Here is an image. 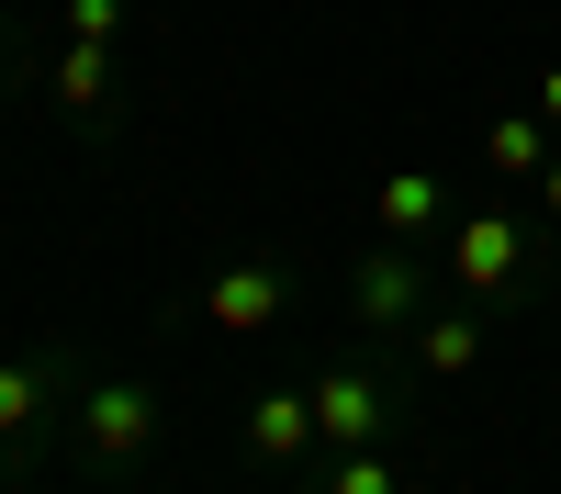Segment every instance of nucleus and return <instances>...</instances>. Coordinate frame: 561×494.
Segmentation results:
<instances>
[{
    "label": "nucleus",
    "instance_id": "f257e3e1",
    "mask_svg": "<svg viewBox=\"0 0 561 494\" xmlns=\"http://www.w3.org/2000/svg\"><path fill=\"white\" fill-rule=\"evenodd\" d=\"M438 269H449V292L460 303H483V314H505V303H528L539 282H550V259H539V237L505 203H472V214H449V248H438Z\"/></svg>",
    "mask_w": 561,
    "mask_h": 494
},
{
    "label": "nucleus",
    "instance_id": "9d476101",
    "mask_svg": "<svg viewBox=\"0 0 561 494\" xmlns=\"http://www.w3.org/2000/svg\"><path fill=\"white\" fill-rule=\"evenodd\" d=\"M45 393H57V359H0V449L45 416Z\"/></svg>",
    "mask_w": 561,
    "mask_h": 494
},
{
    "label": "nucleus",
    "instance_id": "f03ea898",
    "mask_svg": "<svg viewBox=\"0 0 561 494\" xmlns=\"http://www.w3.org/2000/svg\"><path fill=\"white\" fill-rule=\"evenodd\" d=\"M404 416V371L382 359H337V371H314V438L325 449H382Z\"/></svg>",
    "mask_w": 561,
    "mask_h": 494
},
{
    "label": "nucleus",
    "instance_id": "2eb2a0df",
    "mask_svg": "<svg viewBox=\"0 0 561 494\" xmlns=\"http://www.w3.org/2000/svg\"><path fill=\"white\" fill-rule=\"evenodd\" d=\"M539 113H550V124H561V57H550V68H539Z\"/></svg>",
    "mask_w": 561,
    "mask_h": 494
},
{
    "label": "nucleus",
    "instance_id": "7ed1b4c3",
    "mask_svg": "<svg viewBox=\"0 0 561 494\" xmlns=\"http://www.w3.org/2000/svg\"><path fill=\"white\" fill-rule=\"evenodd\" d=\"M427 303H438V282H427V259H415L404 237H382V248L348 269V314H359L370 337H415V314H427Z\"/></svg>",
    "mask_w": 561,
    "mask_h": 494
},
{
    "label": "nucleus",
    "instance_id": "0eeeda50",
    "mask_svg": "<svg viewBox=\"0 0 561 494\" xmlns=\"http://www.w3.org/2000/svg\"><path fill=\"white\" fill-rule=\"evenodd\" d=\"M483 359V303H427L415 314V382H460Z\"/></svg>",
    "mask_w": 561,
    "mask_h": 494
},
{
    "label": "nucleus",
    "instance_id": "20e7f679",
    "mask_svg": "<svg viewBox=\"0 0 561 494\" xmlns=\"http://www.w3.org/2000/svg\"><path fill=\"white\" fill-rule=\"evenodd\" d=\"M147 438H158V393H147V382H90V393H79V461H90V472L147 461Z\"/></svg>",
    "mask_w": 561,
    "mask_h": 494
},
{
    "label": "nucleus",
    "instance_id": "39448f33",
    "mask_svg": "<svg viewBox=\"0 0 561 494\" xmlns=\"http://www.w3.org/2000/svg\"><path fill=\"white\" fill-rule=\"evenodd\" d=\"M203 314H214L225 337H259V326L293 314V269H280V259H225L214 282H203Z\"/></svg>",
    "mask_w": 561,
    "mask_h": 494
},
{
    "label": "nucleus",
    "instance_id": "ddd939ff",
    "mask_svg": "<svg viewBox=\"0 0 561 494\" xmlns=\"http://www.w3.org/2000/svg\"><path fill=\"white\" fill-rule=\"evenodd\" d=\"M57 23H68V45H113L124 34V0H68Z\"/></svg>",
    "mask_w": 561,
    "mask_h": 494
},
{
    "label": "nucleus",
    "instance_id": "9b49d317",
    "mask_svg": "<svg viewBox=\"0 0 561 494\" xmlns=\"http://www.w3.org/2000/svg\"><path fill=\"white\" fill-rule=\"evenodd\" d=\"M314 494H404V461H393V449H325Z\"/></svg>",
    "mask_w": 561,
    "mask_h": 494
},
{
    "label": "nucleus",
    "instance_id": "6e6552de",
    "mask_svg": "<svg viewBox=\"0 0 561 494\" xmlns=\"http://www.w3.org/2000/svg\"><path fill=\"white\" fill-rule=\"evenodd\" d=\"M550 135H561V124H550L539 102H528V113H494V124H483V169H494V180H539V169L561 158Z\"/></svg>",
    "mask_w": 561,
    "mask_h": 494
},
{
    "label": "nucleus",
    "instance_id": "423d86ee",
    "mask_svg": "<svg viewBox=\"0 0 561 494\" xmlns=\"http://www.w3.org/2000/svg\"><path fill=\"white\" fill-rule=\"evenodd\" d=\"M314 382H270L259 404H248V461H270V472H293V461H314Z\"/></svg>",
    "mask_w": 561,
    "mask_h": 494
},
{
    "label": "nucleus",
    "instance_id": "4468645a",
    "mask_svg": "<svg viewBox=\"0 0 561 494\" xmlns=\"http://www.w3.org/2000/svg\"><path fill=\"white\" fill-rule=\"evenodd\" d=\"M528 192H539V214H550V225H561V158H550V169H539V180H528Z\"/></svg>",
    "mask_w": 561,
    "mask_h": 494
},
{
    "label": "nucleus",
    "instance_id": "f8f14e48",
    "mask_svg": "<svg viewBox=\"0 0 561 494\" xmlns=\"http://www.w3.org/2000/svg\"><path fill=\"white\" fill-rule=\"evenodd\" d=\"M57 102L102 124V102H113V45H68V57H57Z\"/></svg>",
    "mask_w": 561,
    "mask_h": 494
},
{
    "label": "nucleus",
    "instance_id": "1a4fd4ad",
    "mask_svg": "<svg viewBox=\"0 0 561 494\" xmlns=\"http://www.w3.org/2000/svg\"><path fill=\"white\" fill-rule=\"evenodd\" d=\"M370 214H382V237H404V248H415V237H427V225L449 214V192H438L427 169H393L382 192H370Z\"/></svg>",
    "mask_w": 561,
    "mask_h": 494
}]
</instances>
